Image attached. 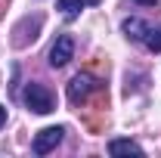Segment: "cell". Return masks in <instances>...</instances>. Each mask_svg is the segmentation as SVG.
I'll use <instances>...</instances> for the list:
<instances>
[{
	"label": "cell",
	"mask_w": 161,
	"mask_h": 158,
	"mask_svg": "<svg viewBox=\"0 0 161 158\" xmlns=\"http://www.w3.org/2000/svg\"><path fill=\"white\" fill-rule=\"evenodd\" d=\"M99 87H105L102 78L90 75V71H80V75H75L68 81V102L71 105H87V99L93 96V90H99Z\"/></svg>",
	"instance_id": "1"
},
{
	"label": "cell",
	"mask_w": 161,
	"mask_h": 158,
	"mask_svg": "<svg viewBox=\"0 0 161 158\" xmlns=\"http://www.w3.org/2000/svg\"><path fill=\"white\" fill-rule=\"evenodd\" d=\"M25 105H28L34 115H50V112H53V93H50L43 84H28V90H25Z\"/></svg>",
	"instance_id": "2"
},
{
	"label": "cell",
	"mask_w": 161,
	"mask_h": 158,
	"mask_svg": "<svg viewBox=\"0 0 161 158\" xmlns=\"http://www.w3.org/2000/svg\"><path fill=\"white\" fill-rule=\"evenodd\" d=\"M40 25H43V16H40V13L25 16V19L13 28V47H28V43L40 34Z\"/></svg>",
	"instance_id": "3"
},
{
	"label": "cell",
	"mask_w": 161,
	"mask_h": 158,
	"mask_svg": "<svg viewBox=\"0 0 161 158\" xmlns=\"http://www.w3.org/2000/svg\"><path fill=\"white\" fill-rule=\"evenodd\" d=\"M71 59H75V37L71 34H59L56 43L50 47V65L53 68H62V65H68Z\"/></svg>",
	"instance_id": "4"
},
{
	"label": "cell",
	"mask_w": 161,
	"mask_h": 158,
	"mask_svg": "<svg viewBox=\"0 0 161 158\" xmlns=\"http://www.w3.org/2000/svg\"><path fill=\"white\" fill-rule=\"evenodd\" d=\"M62 133H65L62 127H43L37 137H34V152H37V155H47V152H53V149L62 143Z\"/></svg>",
	"instance_id": "5"
},
{
	"label": "cell",
	"mask_w": 161,
	"mask_h": 158,
	"mask_svg": "<svg viewBox=\"0 0 161 158\" xmlns=\"http://www.w3.org/2000/svg\"><path fill=\"white\" fill-rule=\"evenodd\" d=\"M108 152H112V155H142V149L133 139H112V143H108Z\"/></svg>",
	"instance_id": "6"
},
{
	"label": "cell",
	"mask_w": 161,
	"mask_h": 158,
	"mask_svg": "<svg viewBox=\"0 0 161 158\" xmlns=\"http://www.w3.org/2000/svg\"><path fill=\"white\" fill-rule=\"evenodd\" d=\"M124 34L130 40H146V34H149V25L142 19H124Z\"/></svg>",
	"instance_id": "7"
},
{
	"label": "cell",
	"mask_w": 161,
	"mask_h": 158,
	"mask_svg": "<svg viewBox=\"0 0 161 158\" xmlns=\"http://www.w3.org/2000/svg\"><path fill=\"white\" fill-rule=\"evenodd\" d=\"M87 71H90V75H96V78H105V75H108V59L93 56V59L87 62Z\"/></svg>",
	"instance_id": "8"
},
{
	"label": "cell",
	"mask_w": 161,
	"mask_h": 158,
	"mask_svg": "<svg viewBox=\"0 0 161 158\" xmlns=\"http://www.w3.org/2000/svg\"><path fill=\"white\" fill-rule=\"evenodd\" d=\"M56 6H59V9L68 16V19H75L80 9H84V0H56Z\"/></svg>",
	"instance_id": "9"
},
{
	"label": "cell",
	"mask_w": 161,
	"mask_h": 158,
	"mask_svg": "<svg viewBox=\"0 0 161 158\" xmlns=\"http://www.w3.org/2000/svg\"><path fill=\"white\" fill-rule=\"evenodd\" d=\"M146 47H149L152 53H161V28H149V34H146Z\"/></svg>",
	"instance_id": "10"
},
{
	"label": "cell",
	"mask_w": 161,
	"mask_h": 158,
	"mask_svg": "<svg viewBox=\"0 0 161 158\" xmlns=\"http://www.w3.org/2000/svg\"><path fill=\"white\" fill-rule=\"evenodd\" d=\"M6 124V105H0V127Z\"/></svg>",
	"instance_id": "11"
},
{
	"label": "cell",
	"mask_w": 161,
	"mask_h": 158,
	"mask_svg": "<svg viewBox=\"0 0 161 158\" xmlns=\"http://www.w3.org/2000/svg\"><path fill=\"white\" fill-rule=\"evenodd\" d=\"M136 3H142V6H158V0H136Z\"/></svg>",
	"instance_id": "12"
},
{
	"label": "cell",
	"mask_w": 161,
	"mask_h": 158,
	"mask_svg": "<svg viewBox=\"0 0 161 158\" xmlns=\"http://www.w3.org/2000/svg\"><path fill=\"white\" fill-rule=\"evenodd\" d=\"M84 3H90V6H96V3H102V0H84Z\"/></svg>",
	"instance_id": "13"
}]
</instances>
